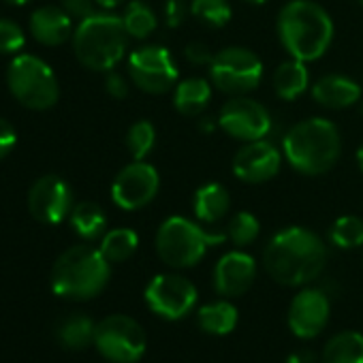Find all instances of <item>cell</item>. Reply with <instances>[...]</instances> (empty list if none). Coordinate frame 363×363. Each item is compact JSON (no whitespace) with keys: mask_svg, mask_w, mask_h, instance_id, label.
Segmentation results:
<instances>
[{"mask_svg":"<svg viewBox=\"0 0 363 363\" xmlns=\"http://www.w3.org/2000/svg\"><path fill=\"white\" fill-rule=\"evenodd\" d=\"M327 263L325 242L310 229L286 227L263 250L265 272L282 286H303L320 276Z\"/></svg>","mask_w":363,"mask_h":363,"instance_id":"cell-1","label":"cell"},{"mask_svg":"<svg viewBox=\"0 0 363 363\" xmlns=\"http://www.w3.org/2000/svg\"><path fill=\"white\" fill-rule=\"evenodd\" d=\"M276 30L286 54L301 62L318 60L329 50L335 33L331 16L314 0L286 3L278 13Z\"/></svg>","mask_w":363,"mask_h":363,"instance_id":"cell-2","label":"cell"},{"mask_svg":"<svg viewBox=\"0 0 363 363\" xmlns=\"http://www.w3.org/2000/svg\"><path fill=\"white\" fill-rule=\"evenodd\" d=\"M342 137L327 118H308L297 122L282 139V154L301 175H323L340 158Z\"/></svg>","mask_w":363,"mask_h":363,"instance_id":"cell-3","label":"cell"},{"mask_svg":"<svg viewBox=\"0 0 363 363\" xmlns=\"http://www.w3.org/2000/svg\"><path fill=\"white\" fill-rule=\"evenodd\" d=\"M111 263L99 248L79 244L58 257L52 269V289L65 299H92L109 282Z\"/></svg>","mask_w":363,"mask_h":363,"instance_id":"cell-4","label":"cell"},{"mask_svg":"<svg viewBox=\"0 0 363 363\" xmlns=\"http://www.w3.org/2000/svg\"><path fill=\"white\" fill-rule=\"evenodd\" d=\"M128 33L122 18L111 13H94L79 22L73 33V50L77 60L90 71H111L126 52Z\"/></svg>","mask_w":363,"mask_h":363,"instance_id":"cell-5","label":"cell"},{"mask_svg":"<svg viewBox=\"0 0 363 363\" xmlns=\"http://www.w3.org/2000/svg\"><path fill=\"white\" fill-rule=\"evenodd\" d=\"M225 238V233L208 231L184 216H169L158 227L154 244L164 265L175 269H186L197 265L206 257L208 248L223 244Z\"/></svg>","mask_w":363,"mask_h":363,"instance_id":"cell-6","label":"cell"},{"mask_svg":"<svg viewBox=\"0 0 363 363\" xmlns=\"http://www.w3.org/2000/svg\"><path fill=\"white\" fill-rule=\"evenodd\" d=\"M7 84L11 94L28 109L45 111L58 103V79L48 62L33 54H20L7 69Z\"/></svg>","mask_w":363,"mask_h":363,"instance_id":"cell-7","label":"cell"},{"mask_svg":"<svg viewBox=\"0 0 363 363\" xmlns=\"http://www.w3.org/2000/svg\"><path fill=\"white\" fill-rule=\"evenodd\" d=\"M263 79V62L246 48H225L210 62V82L229 96H244L259 88Z\"/></svg>","mask_w":363,"mask_h":363,"instance_id":"cell-8","label":"cell"},{"mask_svg":"<svg viewBox=\"0 0 363 363\" xmlns=\"http://www.w3.org/2000/svg\"><path fill=\"white\" fill-rule=\"evenodd\" d=\"M94 346L111 363H137L145 352L147 337L135 318L111 314L96 323Z\"/></svg>","mask_w":363,"mask_h":363,"instance_id":"cell-9","label":"cell"},{"mask_svg":"<svg viewBox=\"0 0 363 363\" xmlns=\"http://www.w3.org/2000/svg\"><path fill=\"white\" fill-rule=\"evenodd\" d=\"M197 286L179 274H158L145 286L147 308L164 320H182L197 303Z\"/></svg>","mask_w":363,"mask_h":363,"instance_id":"cell-10","label":"cell"},{"mask_svg":"<svg viewBox=\"0 0 363 363\" xmlns=\"http://www.w3.org/2000/svg\"><path fill=\"white\" fill-rule=\"evenodd\" d=\"M133 84L147 94H164L177 82V67L162 45H143L128 56Z\"/></svg>","mask_w":363,"mask_h":363,"instance_id":"cell-11","label":"cell"},{"mask_svg":"<svg viewBox=\"0 0 363 363\" xmlns=\"http://www.w3.org/2000/svg\"><path fill=\"white\" fill-rule=\"evenodd\" d=\"M218 126L233 139L244 143L265 139L272 133V113L250 96H233L218 113Z\"/></svg>","mask_w":363,"mask_h":363,"instance_id":"cell-12","label":"cell"},{"mask_svg":"<svg viewBox=\"0 0 363 363\" xmlns=\"http://www.w3.org/2000/svg\"><path fill=\"white\" fill-rule=\"evenodd\" d=\"M158 171L145 160H135L116 175L111 184V199L118 208L133 212L150 206L158 195Z\"/></svg>","mask_w":363,"mask_h":363,"instance_id":"cell-13","label":"cell"},{"mask_svg":"<svg viewBox=\"0 0 363 363\" xmlns=\"http://www.w3.org/2000/svg\"><path fill=\"white\" fill-rule=\"evenodd\" d=\"M231 167L235 177L246 182V184H263V182H269L280 173L282 154L272 141L257 139L244 143L235 152Z\"/></svg>","mask_w":363,"mask_h":363,"instance_id":"cell-14","label":"cell"},{"mask_svg":"<svg viewBox=\"0 0 363 363\" xmlns=\"http://www.w3.org/2000/svg\"><path fill=\"white\" fill-rule=\"evenodd\" d=\"M28 210L33 218L43 225L62 223L73 210V195L69 184L56 175L39 177L28 193Z\"/></svg>","mask_w":363,"mask_h":363,"instance_id":"cell-15","label":"cell"},{"mask_svg":"<svg viewBox=\"0 0 363 363\" xmlns=\"http://www.w3.org/2000/svg\"><path fill=\"white\" fill-rule=\"evenodd\" d=\"M329 314H331V301L325 291L301 289L289 306V316H286L289 329L301 340L316 337L327 327Z\"/></svg>","mask_w":363,"mask_h":363,"instance_id":"cell-16","label":"cell"},{"mask_svg":"<svg viewBox=\"0 0 363 363\" xmlns=\"http://www.w3.org/2000/svg\"><path fill=\"white\" fill-rule=\"evenodd\" d=\"M257 278V261L242 250L223 255L214 267V289L223 297L244 295Z\"/></svg>","mask_w":363,"mask_h":363,"instance_id":"cell-17","label":"cell"},{"mask_svg":"<svg viewBox=\"0 0 363 363\" xmlns=\"http://www.w3.org/2000/svg\"><path fill=\"white\" fill-rule=\"evenodd\" d=\"M73 18L62 7H39L30 16V35L41 45H62L73 37Z\"/></svg>","mask_w":363,"mask_h":363,"instance_id":"cell-18","label":"cell"},{"mask_svg":"<svg viewBox=\"0 0 363 363\" xmlns=\"http://www.w3.org/2000/svg\"><path fill=\"white\" fill-rule=\"evenodd\" d=\"M312 99L327 109H346L361 99V86L346 75L329 73L314 82Z\"/></svg>","mask_w":363,"mask_h":363,"instance_id":"cell-19","label":"cell"},{"mask_svg":"<svg viewBox=\"0 0 363 363\" xmlns=\"http://www.w3.org/2000/svg\"><path fill=\"white\" fill-rule=\"evenodd\" d=\"M231 208V197L229 191L218 184V182H208V184L199 186L195 197H193V210L199 223L203 225H214L227 216Z\"/></svg>","mask_w":363,"mask_h":363,"instance_id":"cell-20","label":"cell"},{"mask_svg":"<svg viewBox=\"0 0 363 363\" xmlns=\"http://www.w3.org/2000/svg\"><path fill=\"white\" fill-rule=\"evenodd\" d=\"M212 99V82L203 77H191L175 86L173 105L182 116H199Z\"/></svg>","mask_w":363,"mask_h":363,"instance_id":"cell-21","label":"cell"},{"mask_svg":"<svg viewBox=\"0 0 363 363\" xmlns=\"http://www.w3.org/2000/svg\"><path fill=\"white\" fill-rule=\"evenodd\" d=\"M308 62H301L297 58L284 60L274 75V90L282 101H295L299 99L308 86H310V73H308Z\"/></svg>","mask_w":363,"mask_h":363,"instance_id":"cell-22","label":"cell"},{"mask_svg":"<svg viewBox=\"0 0 363 363\" xmlns=\"http://www.w3.org/2000/svg\"><path fill=\"white\" fill-rule=\"evenodd\" d=\"M238 318H240L238 308L225 299L206 303L197 312V323H199L201 331H206L210 335H229L238 327Z\"/></svg>","mask_w":363,"mask_h":363,"instance_id":"cell-23","label":"cell"},{"mask_svg":"<svg viewBox=\"0 0 363 363\" xmlns=\"http://www.w3.org/2000/svg\"><path fill=\"white\" fill-rule=\"evenodd\" d=\"M94 329L96 325L88 314H69L56 327V340L69 350H84L94 344Z\"/></svg>","mask_w":363,"mask_h":363,"instance_id":"cell-24","label":"cell"},{"mask_svg":"<svg viewBox=\"0 0 363 363\" xmlns=\"http://www.w3.org/2000/svg\"><path fill=\"white\" fill-rule=\"evenodd\" d=\"M320 363H363V333L340 331L327 340Z\"/></svg>","mask_w":363,"mask_h":363,"instance_id":"cell-25","label":"cell"},{"mask_svg":"<svg viewBox=\"0 0 363 363\" xmlns=\"http://www.w3.org/2000/svg\"><path fill=\"white\" fill-rule=\"evenodd\" d=\"M71 227L73 231L82 238V240H99L105 235V227H107V216L101 210V206L92 203V201H82L77 206H73L71 214H69Z\"/></svg>","mask_w":363,"mask_h":363,"instance_id":"cell-26","label":"cell"},{"mask_svg":"<svg viewBox=\"0 0 363 363\" xmlns=\"http://www.w3.org/2000/svg\"><path fill=\"white\" fill-rule=\"evenodd\" d=\"M122 24H124L128 37L147 39L156 30L158 20H156V13L152 11V7L145 5L143 0H130V3L124 7Z\"/></svg>","mask_w":363,"mask_h":363,"instance_id":"cell-27","label":"cell"},{"mask_svg":"<svg viewBox=\"0 0 363 363\" xmlns=\"http://www.w3.org/2000/svg\"><path fill=\"white\" fill-rule=\"evenodd\" d=\"M139 238L133 229H111L101 238L99 250L109 263H122L135 255Z\"/></svg>","mask_w":363,"mask_h":363,"instance_id":"cell-28","label":"cell"},{"mask_svg":"<svg viewBox=\"0 0 363 363\" xmlns=\"http://www.w3.org/2000/svg\"><path fill=\"white\" fill-rule=\"evenodd\" d=\"M191 13L208 28H223L231 22L233 9L229 0H193Z\"/></svg>","mask_w":363,"mask_h":363,"instance_id":"cell-29","label":"cell"},{"mask_svg":"<svg viewBox=\"0 0 363 363\" xmlns=\"http://www.w3.org/2000/svg\"><path fill=\"white\" fill-rule=\"evenodd\" d=\"M329 242L342 250L363 246V220L357 216H340L329 229Z\"/></svg>","mask_w":363,"mask_h":363,"instance_id":"cell-30","label":"cell"},{"mask_svg":"<svg viewBox=\"0 0 363 363\" xmlns=\"http://www.w3.org/2000/svg\"><path fill=\"white\" fill-rule=\"evenodd\" d=\"M156 143V128L147 120L135 122L126 133V147L135 160H143Z\"/></svg>","mask_w":363,"mask_h":363,"instance_id":"cell-31","label":"cell"},{"mask_svg":"<svg viewBox=\"0 0 363 363\" xmlns=\"http://www.w3.org/2000/svg\"><path fill=\"white\" fill-rule=\"evenodd\" d=\"M259 233H261V223H259V218L252 212H238L231 218L229 229H227V238L238 248L250 246L259 238Z\"/></svg>","mask_w":363,"mask_h":363,"instance_id":"cell-32","label":"cell"},{"mask_svg":"<svg viewBox=\"0 0 363 363\" xmlns=\"http://www.w3.org/2000/svg\"><path fill=\"white\" fill-rule=\"evenodd\" d=\"M24 30L16 22L0 20V54H16L24 48Z\"/></svg>","mask_w":363,"mask_h":363,"instance_id":"cell-33","label":"cell"},{"mask_svg":"<svg viewBox=\"0 0 363 363\" xmlns=\"http://www.w3.org/2000/svg\"><path fill=\"white\" fill-rule=\"evenodd\" d=\"M162 13H164L167 26H169V28H177V26L184 24L186 13H189V7H186L184 3H182V0H167Z\"/></svg>","mask_w":363,"mask_h":363,"instance_id":"cell-34","label":"cell"},{"mask_svg":"<svg viewBox=\"0 0 363 363\" xmlns=\"http://www.w3.org/2000/svg\"><path fill=\"white\" fill-rule=\"evenodd\" d=\"M62 9L73 18V20H86L94 16V0H62Z\"/></svg>","mask_w":363,"mask_h":363,"instance_id":"cell-35","label":"cell"},{"mask_svg":"<svg viewBox=\"0 0 363 363\" xmlns=\"http://www.w3.org/2000/svg\"><path fill=\"white\" fill-rule=\"evenodd\" d=\"M184 56H186V60H189L191 65H195V67L210 65V62H212V58H214L212 50H210L206 43H201V41H195V43L186 45Z\"/></svg>","mask_w":363,"mask_h":363,"instance_id":"cell-36","label":"cell"},{"mask_svg":"<svg viewBox=\"0 0 363 363\" xmlns=\"http://www.w3.org/2000/svg\"><path fill=\"white\" fill-rule=\"evenodd\" d=\"M105 90L109 96L113 99H126L128 96V84L126 79L116 73V71H107V77H105Z\"/></svg>","mask_w":363,"mask_h":363,"instance_id":"cell-37","label":"cell"},{"mask_svg":"<svg viewBox=\"0 0 363 363\" xmlns=\"http://www.w3.org/2000/svg\"><path fill=\"white\" fill-rule=\"evenodd\" d=\"M16 141H18L16 128L5 118H0V160H3L13 150Z\"/></svg>","mask_w":363,"mask_h":363,"instance_id":"cell-38","label":"cell"},{"mask_svg":"<svg viewBox=\"0 0 363 363\" xmlns=\"http://www.w3.org/2000/svg\"><path fill=\"white\" fill-rule=\"evenodd\" d=\"M286 363H320V361H316V357L310 350H297L286 357Z\"/></svg>","mask_w":363,"mask_h":363,"instance_id":"cell-39","label":"cell"},{"mask_svg":"<svg viewBox=\"0 0 363 363\" xmlns=\"http://www.w3.org/2000/svg\"><path fill=\"white\" fill-rule=\"evenodd\" d=\"M94 3H96L99 7H103V9H116L118 5L126 3V0H94Z\"/></svg>","mask_w":363,"mask_h":363,"instance_id":"cell-40","label":"cell"},{"mask_svg":"<svg viewBox=\"0 0 363 363\" xmlns=\"http://www.w3.org/2000/svg\"><path fill=\"white\" fill-rule=\"evenodd\" d=\"M216 124H218V120L214 122V120H206V118H203L201 124H199V128H201L203 133H212V130L216 128Z\"/></svg>","mask_w":363,"mask_h":363,"instance_id":"cell-41","label":"cell"},{"mask_svg":"<svg viewBox=\"0 0 363 363\" xmlns=\"http://www.w3.org/2000/svg\"><path fill=\"white\" fill-rule=\"evenodd\" d=\"M357 164H359V169L363 171V143H361L359 150H357Z\"/></svg>","mask_w":363,"mask_h":363,"instance_id":"cell-42","label":"cell"},{"mask_svg":"<svg viewBox=\"0 0 363 363\" xmlns=\"http://www.w3.org/2000/svg\"><path fill=\"white\" fill-rule=\"evenodd\" d=\"M5 3H9V5H26L28 0H5Z\"/></svg>","mask_w":363,"mask_h":363,"instance_id":"cell-43","label":"cell"},{"mask_svg":"<svg viewBox=\"0 0 363 363\" xmlns=\"http://www.w3.org/2000/svg\"><path fill=\"white\" fill-rule=\"evenodd\" d=\"M246 3H248V5H265L267 0H246Z\"/></svg>","mask_w":363,"mask_h":363,"instance_id":"cell-44","label":"cell"},{"mask_svg":"<svg viewBox=\"0 0 363 363\" xmlns=\"http://www.w3.org/2000/svg\"><path fill=\"white\" fill-rule=\"evenodd\" d=\"M357 3H359V5H361V7H363V0H357Z\"/></svg>","mask_w":363,"mask_h":363,"instance_id":"cell-45","label":"cell"}]
</instances>
